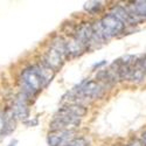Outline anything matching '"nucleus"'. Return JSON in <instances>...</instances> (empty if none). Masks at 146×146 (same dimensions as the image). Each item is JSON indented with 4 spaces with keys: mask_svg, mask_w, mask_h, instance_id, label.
<instances>
[{
    "mask_svg": "<svg viewBox=\"0 0 146 146\" xmlns=\"http://www.w3.org/2000/svg\"><path fill=\"white\" fill-rule=\"evenodd\" d=\"M101 8H102V3H100V1H90L84 5V9L92 15L98 13Z\"/></svg>",
    "mask_w": 146,
    "mask_h": 146,
    "instance_id": "nucleus-9",
    "label": "nucleus"
},
{
    "mask_svg": "<svg viewBox=\"0 0 146 146\" xmlns=\"http://www.w3.org/2000/svg\"><path fill=\"white\" fill-rule=\"evenodd\" d=\"M74 131H50L47 137L48 146H64L71 140Z\"/></svg>",
    "mask_w": 146,
    "mask_h": 146,
    "instance_id": "nucleus-5",
    "label": "nucleus"
},
{
    "mask_svg": "<svg viewBox=\"0 0 146 146\" xmlns=\"http://www.w3.org/2000/svg\"><path fill=\"white\" fill-rule=\"evenodd\" d=\"M140 63H141V67H143V69H144L145 76H146V56H145L143 60H140Z\"/></svg>",
    "mask_w": 146,
    "mask_h": 146,
    "instance_id": "nucleus-13",
    "label": "nucleus"
},
{
    "mask_svg": "<svg viewBox=\"0 0 146 146\" xmlns=\"http://www.w3.org/2000/svg\"><path fill=\"white\" fill-rule=\"evenodd\" d=\"M81 124V118L71 115L69 111L62 106L54 115L53 120L50 121V131H75Z\"/></svg>",
    "mask_w": 146,
    "mask_h": 146,
    "instance_id": "nucleus-3",
    "label": "nucleus"
},
{
    "mask_svg": "<svg viewBox=\"0 0 146 146\" xmlns=\"http://www.w3.org/2000/svg\"><path fill=\"white\" fill-rule=\"evenodd\" d=\"M64 146H89V141L83 137H78V138H72Z\"/></svg>",
    "mask_w": 146,
    "mask_h": 146,
    "instance_id": "nucleus-10",
    "label": "nucleus"
},
{
    "mask_svg": "<svg viewBox=\"0 0 146 146\" xmlns=\"http://www.w3.org/2000/svg\"><path fill=\"white\" fill-rule=\"evenodd\" d=\"M64 46H66L67 58L68 57H77L87 50L86 46L81 41H78L74 35H70L69 39L64 40Z\"/></svg>",
    "mask_w": 146,
    "mask_h": 146,
    "instance_id": "nucleus-6",
    "label": "nucleus"
},
{
    "mask_svg": "<svg viewBox=\"0 0 146 146\" xmlns=\"http://www.w3.org/2000/svg\"><path fill=\"white\" fill-rule=\"evenodd\" d=\"M55 76V71L47 67L44 63H36L25 68L19 76V86L22 94L29 98L38 95L43 88L52 82Z\"/></svg>",
    "mask_w": 146,
    "mask_h": 146,
    "instance_id": "nucleus-1",
    "label": "nucleus"
},
{
    "mask_svg": "<svg viewBox=\"0 0 146 146\" xmlns=\"http://www.w3.org/2000/svg\"><path fill=\"white\" fill-rule=\"evenodd\" d=\"M106 64V61H102V62H100V63H95L94 66H92V68L94 69H98V68H101V67H103V66H105Z\"/></svg>",
    "mask_w": 146,
    "mask_h": 146,
    "instance_id": "nucleus-12",
    "label": "nucleus"
},
{
    "mask_svg": "<svg viewBox=\"0 0 146 146\" xmlns=\"http://www.w3.org/2000/svg\"><path fill=\"white\" fill-rule=\"evenodd\" d=\"M17 144H18V140L14 139V140H12V141L8 144V146H17Z\"/></svg>",
    "mask_w": 146,
    "mask_h": 146,
    "instance_id": "nucleus-15",
    "label": "nucleus"
},
{
    "mask_svg": "<svg viewBox=\"0 0 146 146\" xmlns=\"http://www.w3.org/2000/svg\"><path fill=\"white\" fill-rule=\"evenodd\" d=\"M15 129V117L12 112L11 109L4 112V136L9 135L11 132H13Z\"/></svg>",
    "mask_w": 146,
    "mask_h": 146,
    "instance_id": "nucleus-7",
    "label": "nucleus"
},
{
    "mask_svg": "<svg viewBox=\"0 0 146 146\" xmlns=\"http://www.w3.org/2000/svg\"><path fill=\"white\" fill-rule=\"evenodd\" d=\"M126 146H144V145H143L141 140H139V139H132Z\"/></svg>",
    "mask_w": 146,
    "mask_h": 146,
    "instance_id": "nucleus-11",
    "label": "nucleus"
},
{
    "mask_svg": "<svg viewBox=\"0 0 146 146\" xmlns=\"http://www.w3.org/2000/svg\"><path fill=\"white\" fill-rule=\"evenodd\" d=\"M141 143H143L144 146H146V131L141 135Z\"/></svg>",
    "mask_w": 146,
    "mask_h": 146,
    "instance_id": "nucleus-14",
    "label": "nucleus"
},
{
    "mask_svg": "<svg viewBox=\"0 0 146 146\" xmlns=\"http://www.w3.org/2000/svg\"><path fill=\"white\" fill-rule=\"evenodd\" d=\"M66 58H67V54H66L64 40L60 38V36H56L55 39H53L49 48L43 54L42 63H44L47 67H49L54 71H57L62 68Z\"/></svg>",
    "mask_w": 146,
    "mask_h": 146,
    "instance_id": "nucleus-2",
    "label": "nucleus"
},
{
    "mask_svg": "<svg viewBox=\"0 0 146 146\" xmlns=\"http://www.w3.org/2000/svg\"><path fill=\"white\" fill-rule=\"evenodd\" d=\"M29 97L26 96L25 94H20L17 96V98L14 100V103L12 105L11 110L13 112L15 119H21L25 120L29 117Z\"/></svg>",
    "mask_w": 146,
    "mask_h": 146,
    "instance_id": "nucleus-4",
    "label": "nucleus"
},
{
    "mask_svg": "<svg viewBox=\"0 0 146 146\" xmlns=\"http://www.w3.org/2000/svg\"><path fill=\"white\" fill-rule=\"evenodd\" d=\"M127 7L135 13L136 15H138L140 19L146 20V0H141V1H133L130 3V5H127Z\"/></svg>",
    "mask_w": 146,
    "mask_h": 146,
    "instance_id": "nucleus-8",
    "label": "nucleus"
}]
</instances>
